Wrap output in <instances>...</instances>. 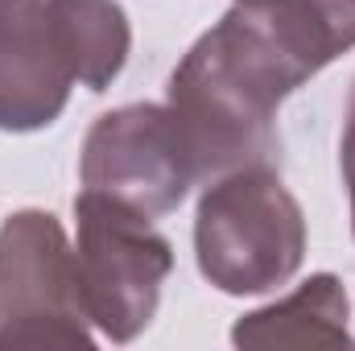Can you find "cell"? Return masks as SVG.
Returning a JSON list of instances; mask_svg holds the SVG:
<instances>
[{
  "label": "cell",
  "instance_id": "cell-1",
  "mask_svg": "<svg viewBox=\"0 0 355 351\" xmlns=\"http://www.w3.org/2000/svg\"><path fill=\"white\" fill-rule=\"evenodd\" d=\"M352 46L355 0H248L211 25L166 87L198 182L277 166V108Z\"/></svg>",
  "mask_w": 355,
  "mask_h": 351
},
{
  "label": "cell",
  "instance_id": "cell-2",
  "mask_svg": "<svg viewBox=\"0 0 355 351\" xmlns=\"http://www.w3.org/2000/svg\"><path fill=\"white\" fill-rule=\"evenodd\" d=\"M198 273L232 298L285 285L306 257V215L272 166L207 182L194 215Z\"/></svg>",
  "mask_w": 355,
  "mask_h": 351
},
{
  "label": "cell",
  "instance_id": "cell-3",
  "mask_svg": "<svg viewBox=\"0 0 355 351\" xmlns=\"http://www.w3.org/2000/svg\"><path fill=\"white\" fill-rule=\"evenodd\" d=\"M75 261L91 327L112 343H132L157 314L174 248L149 215L83 190L75 198Z\"/></svg>",
  "mask_w": 355,
  "mask_h": 351
},
{
  "label": "cell",
  "instance_id": "cell-4",
  "mask_svg": "<svg viewBox=\"0 0 355 351\" xmlns=\"http://www.w3.org/2000/svg\"><path fill=\"white\" fill-rule=\"evenodd\" d=\"M91 343L75 244L50 211H12L0 223V351Z\"/></svg>",
  "mask_w": 355,
  "mask_h": 351
},
{
  "label": "cell",
  "instance_id": "cell-5",
  "mask_svg": "<svg viewBox=\"0 0 355 351\" xmlns=\"http://www.w3.org/2000/svg\"><path fill=\"white\" fill-rule=\"evenodd\" d=\"M83 190L107 194L149 219L178 211L198 186L194 157L166 103H128L103 112L83 141Z\"/></svg>",
  "mask_w": 355,
  "mask_h": 351
},
{
  "label": "cell",
  "instance_id": "cell-6",
  "mask_svg": "<svg viewBox=\"0 0 355 351\" xmlns=\"http://www.w3.org/2000/svg\"><path fill=\"white\" fill-rule=\"evenodd\" d=\"M75 83L79 71L50 0H0V128L54 124Z\"/></svg>",
  "mask_w": 355,
  "mask_h": 351
},
{
  "label": "cell",
  "instance_id": "cell-7",
  "mask_svg": "<svg viewBox=\"0 0 355 351\" xmlns=\"http://www.w3.org/2000/svg\"><path fill=\"white\" fill-rule=\"evenodd\" d=\"M232 343L236 348H257V351L352 348V331H347V289H343V281L335 273L306 277L281 302H268L261 310L244 314L232 327Z\"/></svg>",
  "mask_w": 355,
  "mask_h": 351
},
{
  "label": "cell",
  "instance_id": "cell-8",
  "mask_svg": "<svg viewBox=\"0 0 355 351\" xmlns=\"http://www.w3.org/2000/svg\"><path fill=\"white\" fill-rule=\"evenodd\" d=\"M50 8L75 58L79 83L87 91H107L132 50L124 8L116 0H50Z\"/></svg>",
  "mask_w": 355,
  "mask_h": 351
},
{
  "label": "cell",
  "instance_id": "cell-9",
  "mask_svg": "<svg viewBox=\"0 0 355 351\" xmlns=\"http://www.w3.org/2000/svg\"><path fill=\"white\" fill-rule=\"evenodd\" d=\"M339 166L347 182V198H352V232H355V79L347 91V112H343V137H339Z\"/></svg>",
  "mask_w": 355,
  "mask_h": 351
},
{
  "label": "cell",
  "instance_id": "cell-10",
  "mask_svg": "<svg viewBox=\"0 0 355 351\" xmlns=\"http://www.w3.org/2000/svg\"><path fill=\"white\" fill-rule=\"evenodd\" d=\"M236 4H248V0H236Z\"/></svg>",
  "mask_w": 355,
  "mask_h": 351
}]
</instances>
